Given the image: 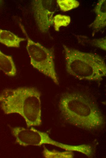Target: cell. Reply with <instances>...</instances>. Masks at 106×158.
Returning a JSON list of instances; mask_svg holds the SVG:
<instances>
[{"instance_id": "cell-2", "label": "cell", "mask_w": 106, "mask_h": 158, "mask_svg": "<svg viewBox=\"0 0 106 158\" xmlns=\"http://www.w3.org/2000/svg\"><path fill=\"white\" fill-rule=\"evenodd\" d=\"M41 97L34 87L5 89L0 93L1 108L5 114L20 115L27 127L38 126L42 124Z\"/></svg>"}, {"instance_id": "cell-8", "label": "cell", "mask_w": 106, "mask_h": 158, "mask_svg": "<svg viewBox=\"0 0 106 158\" xmlns=\"http://www.w3.org/2000/svg\"><path fill=\"white\" fill-rule=\"evenodd\" d=\"M0 70L10 77L16 75V65L11 56L6 55L0 50Z\"/></svg>"}, {"instance_id": "cell-6", "label": "cell", "mask_w": 106, "mask_h": 158, "mask_svg": "<svg viewBox=\"0 0 106 158\" xmlns=\"http://www.w3.org/2000/svg\"><path fill=\"white\" fill-rule=\"evenodd\" d=\"M32 7L34 17L39 30L46 33L53 25L54 15L56 5L52 0H34Z\"/></svg>"}, {"instance_id": "cell-9", "label": "cell", "mask_w": 106, "mask_h": 158, "mask_svg": "<svg viewBox=\"0 0 106 158\" xmlns=\"http://www.w3.org/2000/svg\"><path fill=\"white\" fill-rule=\"evenodd\" d=\"M26 40L9 31L0 29V43L8 47H19L20 43Z\"/></svg>"}, {"instance_id": "cell-7", "label": "cell", "mask_w": 106, "mask_h": 158, "mask_svg": "<svg viewBox=\"0 0 106 158\" xmlns=\"http://www.w3.org/2000/svg\"><path fill=\"white\" fill-rule=\"evenodd\" d=\"M106 2L105 0H99L94 8L96 16L93 22L89 25L93 30V36L106 26Z\"/></svg>"}, {"instance_id": "cell-11", "label": "cell", "mask_w": 106, "mask_h": 158, "mask_svg": "<svg viewBox=\"0 0 106 158\" xmlns=\"http://www.w3.org/2000/svg\"><path fill=\"white\" fill-rule=\"evenodd\" d=\"M43 154L44 157L46 158H72L73 157V151H59L55 149L49 150L44 147Z\"/></svg>"}, {"instance_id": "cell-12", "label": "cell", "mask_w": 106, "mask_h": 158, "mask_svg": "<svg viewBox=\"0 0 106 158\" xmlns=\"http://www.w3.org/2000/svg\"><path fill=\"white\" fill-rule=\"evenodd\" d=\"M71 21V18L69 16L60 14L55 15L53 19L55 30L56 31H59L60 27L68 26Z\"/></svg>"}, {"instance_id": "cell-5", "label": "cell", "mask_w": 106, "mask_h": 158, "mask_svg": "<svg viewBox=\"0 0 106 158\" xmlns=\"http://www.w3.org/2000/svg\"><path fill=\"white\" fill-rule=\"evenodd\" d=\"M12 133L15 138V142L19 145L41 146L49 144L66 151L78 152V145H71L62 143L51 138L47 133L39 131L33 127L25 128L21 127H10Z\"/></svg>"}, {"instance_id": "cell-1", "label": "cell", "mask_w": 106, "mask_h": 158, "mask_svg": "<svg viewBox=\"0 0 106 158\" xmlns=\"http://www.w3.org/2000/svg\"><path fill=\"white\" fill-rule=\"evenodd\" d=\"M58 106L64 120L76 127L93 130L105 124L104 116L97 105L85 95L76 92L65 93L60 98Z\"/></svg>"}, {"instance_id": "cell-4", "label": "cell", "mask_w": 106, "mask_h": 158, "mask_svg": "<svg viewBox=\"0 0 106 158\" xmlns=\"http://www.w3.org/2000/svg\"><path fill=\"white\" fill-rule=\"evenodd\" d=\"M19 26L26 37V51L30 59V64L40 72L50 78L56 84H59L52 50L47 48L30 38L23 26L20 23Z\"/></svg>"}, {"instance_id": "cell-10", "label": "cell", "mask_w": 106, "mask_h": 158, "mask_svg": "<svg viewBox=\"0 0 106 158\" xmlns=\"http://www.w3.org/2000/svg\"><path fill=\"white\" fill-rule=\"evenodd\" d=\"M77 38L81 43L88 44L106 50V37L99 39H90L85 36H78Z\"/></svg>"}, {"instance_id": "cell-13", "label": "cell", "mask_w": 106, "mask_h": 158, "mask_svg": "<svg viewBox=\"0 0 106 158\" xmlns=\"http://www.w3.org/2000/svg\"><path fill=\"white\" fill-rule=\"evenodd\" d=\"M56 3L61 11L66 12L78 7L80 2L76 0H57Z\"/></svg>"}, {"instance_id": "cell-3", "label": "cell", "mask_w": 106, "mask_h": 158, "mask_svg": "<svg viewBox=\"0 0 106 158\" xmlns=\"http://www.w3.org/2000/svg\"><path fill=\"white\" fill-rule=\"evenodd\" d=\"M65 69L80 80L100 81L106 76L104 58L99 55L83 52L63 45Z\"/></svg>"}]
</instances>
